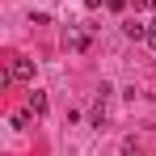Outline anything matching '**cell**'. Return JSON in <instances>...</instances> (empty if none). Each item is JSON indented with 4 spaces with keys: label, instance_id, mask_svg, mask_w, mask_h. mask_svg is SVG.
<instances>
[{
    "label": "cell",
    "instance_id": "277c9868",
    "mask_svg": "<svg viewBox=\"0 0 156 156\" xmlns=\"http://www.w3.org/2000/svg\"><path fill=\"white\" fill-rule=\"evenodd\" d=\"M30 114H47V97L42 93H30Z\"/></svg>",
    "mask_w": 156,
    "mask_h": 156
},
{
    "label": "cell",
    "instance_id": "5b68a950",
    "mask_svg": "<svg viewBox=\"0 0 156 156\" xmlns=\"http://www.w3.org/2000/svg\"><path fill=\"white\" fill-rule=\"evenodd\" d=\"M144 42H148V47L156 51V21H148V38H144Z\"/></svg>",
    "mask_w": 156,
    "mask_h": 156
},
{
    "label": "cell",
    "instance_id": "8992f818",
    "mask_svg": "<svg viewBox=\"0 0 156 156\" xmlns=\"http://www.w3.org/2000/svg\"><path fill=\"white\" fill-rule=\"evenodd\" d=\"M101 4H110V0H84V9H101Z\"/></svg>",
    "mask_w": 156,
    "mask_h": 156
},
{
    "label": "cell",
    "instance_id": "6da1fadb",
    "mask_svg": "<svg viewBox=\"0 0 156 156\" xmlns=\"http://www.w3.org/2000/svg\"><path fill=\"white\" fill-rule=\"evenodd\" d=\"M9 76H13V80H34V63H30V59H13Z\"/></svg>",
    "mask_w": 156,
    "mask_h": 156
},
{
    "label": "cell",
    "instance_id": "3957f363",
    "mask_svg": "<svg viewBox=\"0 0 156 156\" xmlns=\"http://www.w3.org/2000/svg\"><path fill=\"white\" fill-rule=\"evenodd\" d=\"M93 127H105V93H97V105H93Z\"/></svg>",
    "mask_w": 156,
    "mask_h": 156
},
{
    "label": "cell",
    "instance_id": "7a4b0ae2",
    "mask_svg": "<svg viewBox=\"0 0 156 156\" xmlns=\"http://www.w3.org/2000/svg\"><path fill=\"white\" fill-rule=\"evenodd\" d=\"M127 38H135V42H144V38H148V26H139V21H127Z\"/></svg>",
    "mask_w": 156,
    "mask_h": 156
}]
</instances>
